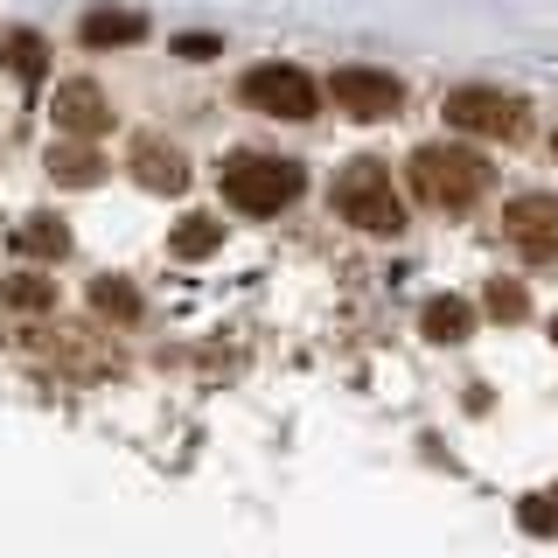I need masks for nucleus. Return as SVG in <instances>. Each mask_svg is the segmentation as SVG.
Returning <instances> with one entry per match:
<instances>
[{
	"mask_svg": "<svg viewBox=\"0 0 558 558\" xmlns=\"http://www.w3.org/2000/svg\"><path fill=\"white\" fill-rule=\"evenodd\" d=\"M301 161H279V154H238L223 161V196H231L244 217H279L293 196H301Z\"/></svg>",
	"mask_w": 558,
	"mask_h": 558,
	"instance_id": "f257e3e1",
	"label": "nucleus"
},
{
	"mask_svg": "<svg viewBox=\"0 0 558 558\" xmlns=\"http://www.w3.org/2000/svg\"><path fill=\"white\" fill-rule=\"evenodd\" d=\"M412 189L433 209H468L488 189V161L475 147H418L412 154Z\"/></svg>",
	"mask_w": 558,
	"mask_h": 558,
	"instance_id": "f03ea898",
	"label": "nucleus"
},
{
	"mask_svg": "<svg viewBox=\"0 0 558 558\" xmlns=\"http://www.w3.org/2000/svg\"><path fill=\"white\" fill-rule=\"evenodd\" d=\"M336 209L356 223V231H377V238H398V231H405V203H398L384 161H349L342 182H336Z\"/></svg>",
	"mask_w": 558,
	"mask_h": 558,
	"instance_id": "7ed1b4c3",
	"label": "nucleus"
},
{
	"mask_svg": "<svg viewBox=\"0 0 558 558\" xmlns=\"http://www.w3.org/2000/svg\"><path fill=\"white\" fill-rule=\"evenodd\" d=\"M328 98H336V112L363 119V126H377V119H391L398 105H405V84H398L391 70L349 63V70H336V77H328Z\"/></svg>",
	"mask_w": 558,
	"mask_h": 558,
	"instance_id": "20e7f679",
	"label": "nucleus"
},
{
	"mask_svg": "<svg viewBox=\"0 0 558 558\" xmlns=\"http://www.w3.org/2000/svg\"><path fill=\"white\" fill-rule=\"evenodd\" d=\"M244 105L266 119H314V84L293 63H258L244 77Z\"/></svg>",
	"mask_w": 558,
	"mask_h": 558,
	"instance_id": "39448f33",
	"label": "nucleus"
},
{
	"mask_svg": "<svg viewBox=\"0 0 558 558\" xmlns=\"http://www.w3.org/2000/svg\"><path fill=\"white\" fill-rule=\"evenodd\" d=\"M447 119L461 133H482V140H517L523 133V105L510 92H482V84H468V92H447Z\"/></svg>",
	"mask_w": 558,
	"mask_h": 558,
	"instance_id": "423d86ee",
	"label": "nucleus"
},
{
	"mask_svg": "<svg viewBox=\"0 0 558 558\" xmlns=\"http://www.w3.org/2000/svg\"><path fill=\"white\" fill-rule=\"evenodd\" d=\"M502 238L523 258H558V196H517L502 209Z\"/></svg>",
	"mask_w": 558,
	"mask_h": 558,
	"instance_id": "0eeeda50",
	"label": "nucleus"
},
{
	"mask_svg": "<svg viewBox=\"0 0 558 558\" xmlns=\"http://www.w3.org/2000/svg\"><path fill=\"white\" fill-rule=\"evenodd\" d=\"M105 92L92 77H70V84H57V133H70V140H92V133H105Z\"/></svg>",
	"mask_w": 558,
	"mask_h": 558,
	"instance_id": "6e6552de",
	"label": "nucleus"
},
{
	"mask_svg": "<svg viewBox=\"0 0 558 558\" xmlns=\"http://www.w3.org/2000/svg\"><path fill=\"white\" fill-rule=\"evenodd\" d=\"M133 174H140V189H161V196L189 189V161L174 147H161V140H140L133 147Z\"/></svg>",
	"mask_w": 558,
	"mask_h": 558,
	"instance_id": "1a4fd4ad",
	"label": "nucleus"
},
{
	"mask_svg": "<svg viewBox=\"0 0 558 558\" xmlns=\"http://www.w3.org/2000/svg\"><path fill=\"white\" fill-rule=\"evenodd\" d=\"M418 328H426L433 342H468L475 314H468V301H453V293H440V301H426V314H418Z\"/></svg>",
	"mask_w": 558,
	"mask_h": 558,
	"instance_id": "9d476101",
	"label": "nucleus"
},
{
	"mask_svg": "<svg viewBox=\"0 0 558 558\" xmlns=\"http://www.w3.org/2000/svg\"><path fill=\"white\" fill-rule=\"evenodd\" d=\"M140 35H147V22H140V14H126V8H98V14H84V43L92 49H105V43H140Z\"/></svg>",
	"mask_w": 558,
	"mask_h": 558,
	"instance_id": "9b49d317",
	"label": "nucleus"
},
{
	"mask_svg": "<svg viewBox=\"0 0 558 558\" xmlns=\"http://www.w3.org/2000/svg\"><path fill=\"white\" fill-rule=\"evenodd\" d=\"M14 238H22V252H35V258H63L70 252V231H63L57 217H28Z\"/></svg>",
	"mask_w": 558,
	"mask_h": 558,
	"instance_id": "f8f14e48",
	"label": "nucleus"
},
{
	"mask_svg": "<svg viewBox=\"0 0 558 558\" xmlns=\"http://www.w3.org/2000/svg\"><path fill=\"white\" fill-rule=\"evenodd\" d=\"M217 244H223L217 217H182V231H174V252H182V258H209Z\"/></svg>",
	"mask_w": 558,
	"mask_h": 558,
	"instance_id": "ddd939ff",
	"label": "nucleus"
},
{
	"mask_svg": "<svg viewBox=\"0 0 558 558\" xmlns=\"http://www.w3.org/2000/svg\"><path fill=\"white\" fill-rule=\"evenodd\" d=\"M49 168H57V182H70V189L98 182V154L92 147H57V154H49Z\"/></svg>",
	"mask_w": 558,
	"mask_h": 558,
	"instance_id": "4468645a",
	"label": "nucleus"
},
{
	"mask_svg": "<svg viewBox=\"0 0 558 558\" xmlns=\"http://www.w3.org/2000/svg\"><path fill=\"white\" fill-rule=\"evenodd\" d=\"M488 314H496V322H523V314H531V293H523L517 279H496V287H488Z\"/></svg>",
	"mask_w": 558,
	"mask_h": 558,
	"instance_id": "2eb2a0df",
	"label": "nucleus"
},
{
	"mask_svg": "<svg viewBox=\"0 0 558 558\" xmlns=\"http://www.w3.org/2000/svg\"><path fill=\"white\" fill-rule=\"evenodd\" d=\"M92 301H98L105 314H126V322L140 314V293H133V287H119V279H98V293H92Z\"/></svg>",
	"mask_w": 558,
	"mask_h": 558,
	"instance_id": "dca6fc26",
	"label": "nucleus"
},
{
	"mask_svg": "<svg viewBox=\"0 0 558 558\" xmlns=\"http://www.w3.org/2000/svg\"><path fill=\"white\" fill-rule=\"evenodd\" d=\"M523 531H537V537H551V531H558L551 496H531V502H523Z\"/></svg>",
	"mask_w": 558,
	"mask_h": 558,
	"instance_id": "f3484780",
	"label": "nucleus"
},
{
	"mask_svg": "<svg viewBox=\"0 0 558 558\" xmlns=\"http://www.w3.org/2000/svg\"><path fill=\"white\" fill-rule=\"evenodd\" d=\"M14 70H22V77H43V43H35V35H14Z\"/></svg>",
	"mask_w": 558,
	"mask_h": 558,
	"instance_id": "a211bd4d",
	"label": "nucleus"
},
{
	"mask_svg": "<svg viewBox=\"0 0 558 558\" xmlns=\"http://www.w3.org/2000/svg\"><path fill=\"white\" fill-rule=\"evenodd\" d=\"M14 301H22V307H43L49 287H43V279H22V287H14Z\"/></svg>",
	"mask_w": 558,
	"mask_h": 558,
	"instance_id": "6ab92c4d",
	"label": "nucleus"
},
{
	"mask_svg": "<svg viewBox=\"0 0 558 558\" xmlns=\"http://www.w3.org/2000/svg\"><path fill=\"white\" fill-rule=\"evenodd\" d=\"M551 342H558V322H551Z\"/></svg>",
	"mask_w": 558,
	"mask_h": 558,
	"instance_id": "aec40b11",
	"label": "nucleus"
},
{
	"mask_svg": "<svg viewBox=\"0 0 558 558\" xmlns=\"http://www.w3.org/2000/svg\"><path fill=\"white\" fill-rule=\"evenodd\" d=\"M551 154H558V140H551Z\"/></svg>",
	"mask_w": 558,
	"mask_h": 558,
	"instance_id": "412c9836",
	"label": "nucleus"
}]
</instances>
